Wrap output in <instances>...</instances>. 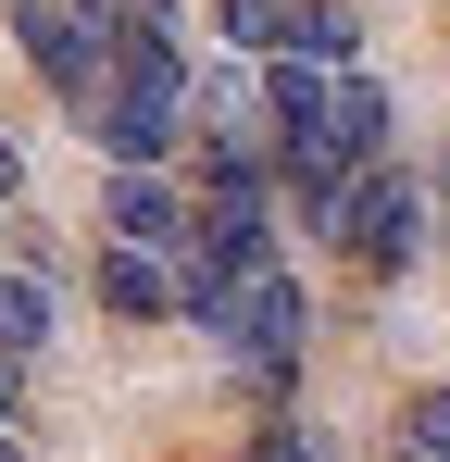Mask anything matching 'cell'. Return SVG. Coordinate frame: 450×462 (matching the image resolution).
Returning a JSON list of instances; mask_svg holds the SVG:
<instances>
[{"label":"cell","instance_id":"obj_7","mask_svg":"<svg viewBox=\"0 0 450 462\" xmlns=\"http://www.w3.org/2000/svg\"><path fill=\"white\" fill-rule=\"evenodd\" d=\"M113 237H126V250H175V237H188V200L163 188V162H126V175H113Z\"/></svg>","mask_w":450,"mask_h":462},{"label":"cell","instance_id":"obj_13","mask_svg":"<svg viewBox=\"0 0 450 462\" xmlns=\"http://www.w3.org/2000/svg\"><path fill=\"white\" fill-rule=\"evenodd\" d=\"M250 462H325V438H313V425H288V412H276V425H263V438H250Z\"/></svg>","mask_w":450,"mask_h":462},{"label":"cell","instance_id":"obj_6","mask_svg":"<svg viewBox=\"0 0 450 462\" xmlns=\"http://www.w3.org/2000/svg\"><path fill=\"white\" fill-rule=\"evenodd\" d=\"M100 300L126 312V325H150V312H188V288H175V250H100Z\"/></svg>","mask_w":450,"mask_h":462},{"label":"cell","instance_id":"obj_3","mask_svg":"<svg viewBox=\"0 0 450 462\" xmlns=\"http://www.w3.org/2000/svg\"><path fill=\"white\" fill-rule=\"evenodd\" d=\"M325 237H338L363 275H400V263H413V237H426V188H413V175H388V162H363Z\"/></svg>","mask_w":450,"mask_h":462},{"label":"cell","instance_id":"obj_5","mask_svg":"<svg viewBox=\"0 0 450 462\" xmlns=\"http://www.w3.org/2000/svg\"><path fill=\"white\" fill-rule=\"evenodd\" d=\"M201 125H213V175H263V162H276V100H263V76H213L201 88Z\"/></svg>","mask_w":450,"mask_h":462},{"label":"cell","instance_id":"obj_8","mask_svg":"<svg viewBox=\"0 0 450 462\" xmlns=\"http://www.w3.org/2000/svg\"><path fill=\"white\" fill-rule=\"evenodd\" d=\"M288 63H325V76H338V63H363V13H351V0H300Z\"/></svg>","mask_w":450,"mask_h":462},{"label":"cell","instance_id":"obj_15","mask_svg":"<svg viewBox=\"0 0 450 462\" xmlns=\"http://www.w3.org/2000/svg\"><path fill=\"white\" fill-rule=\"evenodd\" d=\"M0 200H13V138H0Z\"/></svg>","mask_w":450,"mask_h":462},{"label":"cell","instance_id":"obj_18","mask_svg":"<svg viewBox=\"0 0 450 462\" xmlns=\"http://www.w3.org/2000/svg\"><path fill=\"white\" fill-rule=\"evenodd\" d=\"M400 462H413V450H400Z\"/></svg>","mask_w":450,"mask_h":462},{"label":"cell","instance_id":"obj_9","mask_svg":"<svg viewBox=\"0 0 450 462\" xmlns=\"http://www.w3.org/2000/svg\"><path fill=\"white\" fill-rule=\"evenodd\" d=\"M75 13H88L113 51H163V38H175V0H75Z\"/></svg>","mask_w":450,"mask_h":462},{"label":"cell","instance_id":"obj_17","mask_svg":"<svg viewBox=\"0 0 450 462\" xmlns=\"http://www.w3.org/2000/svg\"><path fill=\"white\" fill-rule=\"evenodd\" d=\"M438 250H450V226H438Z\"/></svg>","mask_w":450,"mask_h":462},{"label":"cell","instance_id":"obj_2","mask_svg":"<svg viewBox=\"0 0 450 462\" xmlns=\"http://www.w3.org/2000/svg\"><path fill=\"white\" fill-rule=\"evenodd\" d=\"M201 325H213L225 350L250 363V400H263V425H276V400H288V363H300V288L288 263H238V275H213V300H201Z\"/></svg>","mask_w":450,"mask_h":462},{"label":"cell","instance_id":"obj_1","mask_svg":"<svg viewBox=\"0 0 450 462\" xmlns=\"http://www.w3.org/2000/svg\"><path fill=\"white\" fill-rule=\"evenodd\" d=\"M75 125L113 162H163L188 138V63H175V38H163V51H113V76L75 100Z\"/></svg>","mask_w":450,"mask_h":462},{"label":"cell","instance_id":"obj_4","mask_svg":"<svg viewBox=\"0 0 450 462\" xmlns=\"http://www.w3.org/2000/svg\"><path fill=\"white\" fill-rule=\"evenodd\" d=\"M13 38H25V63H38L51 88H75V100L113 76V38H100L75 0H25V13H13Z\"/></svg>","mask_w":450,"mask_h":462},{"label":"cell","instance_id":"obj_14","mask_svg":"<svg viewBox=\"0 0 450 462\" xmlns=\"http://www.w3.org/2000/svg\"><path fill=\"white\" fill-rule=\"evenodd\" d=\"M13 400H25V387H13V363H0V412H13Z\"/></svg>","mask_w":450,"mask_h":462},{"label":"cell","instance_id":"obj_10","mask_svg":"<svg viewBox=\"0 0 450 462\" xmlns=\"http://www.w3.org/2000/svg\"><path fill=\"white\" fill-rule=\"evenodd\" d=\"M225 38H238V51H263V63H288V38H300V0H225Z\"/></svg>","mask_w":450,"mask_h":462},{"label":"cell","instance_id":"obj_16","mask_svg":"<svg viewBox=\"0 0 450 462\" xmlns=\"http://www.w3.org/2000/svg\"><path fill=\"white\" fill-rule=\"evenodd\" d=\"M0 462H25V450H13V438H0Z\"/></svg>","mask_w":450,"mask_h":462},{"label":"cell","instance_id":"obj_12","mask_svg":"<svg viewBox=\"0 0 450 462\" xmlns=\"http://www.w3.org/2000/svg\"><path fill=\"white\" fill-rule=\"evenodd\" d=\"M400 450H413V462H450V387H413V412H400Z\"/></svg>","mask_w":450,"mask_h":462},{"label":"cell","instance_id":"obj_11","mask_svg":"<svg viewBox=\"0 0 450 462\" xmlns=\"http://www.w3.org/2000/svg\"><path fill=\"white\" fill-rule=\"evenodd\" d=\"M38 337H51V288L38 275H0V363H25Z\"/></svg>","mask_w":450,"mask_h":462}]
</instances>
